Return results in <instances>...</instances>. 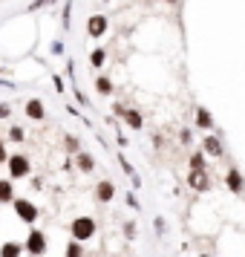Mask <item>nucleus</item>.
Listing matches in <instances>:
<instances>
[{
    "label": "nucleus",
    "mask_w": 245,
    "mask_h": 257,
    "mask_svg": "<svg viewBox=\"0 0 245 257\" xmlns=\"http://www.w3.org/2000/svg\"><path fill=\"white\" fill-rule=\"evenodd\" d=\"M26 116H29L32 122H43V119H46V110H43V101H41V98H29V101H26Z\"/></svg>",
    "instance_id": "nucleus-9"
},
{
    "label": "nucleus",
    "mask_w": 245,
    "mask_h": 257,
    "mask_svg": "<svg viewBox=\"0 0 245 257\" xmlns=\"http://www.w3.org/2000/svg\"><path fill=\"white\" fill-rule=\"evenodd\" d=\"M104 61H107V52L98 46V49H92L90 52V66H95V69H101L104 66Z\"/></svg>",
    "instance_id": "nucleus-17"
},
{
    "label": "nucleus",
    "mask_w": 245,
    "mask_h": 257,
    "mask_svg": "<svg viewBox=\"0 0 245 257\" xmlns=\"http://www.w3.org/2000/svg\"><path fill=\"white\" fill-rule=\"evenodd\" d=\"M124 237H127V240L136 237V223H124Z\"/></svg>",
    "instance_id": "nucleus-24"
},
{
    "label": "nucleus",
    "mask_w": 245,
    "mask_h": 257,
    "mask_svg": "<svg viewBox=\"0 0 245 257\" xmlns=\"http://www.w3.org/2000/svg\"><path fill=\"white\" fill-rule=\"evenodd\" d=\"M95 93H98V96H113V81H110L107 75H98V78H95Z\"/></svg>",
    "instance_id": "nucleus-15"
},
{
    "label": "nucleus",
    "mask_w": 245,
    "mask_h": 257,
    "mask_svg": "<svg viewBox=\"0 0 245 257\" xmlns=\"http://www.w3.org/2000/svg\"><path fill=\"white\" fill-rule=\"evenodd\" d=\"M15 199V185L12 179H0V202H12Z\"/></svg>",
    "instance_id": "nucleus-16"
},
{
    "label": "nucleus",
    "mask_w": 245,
    "mask_h": 257,
    "mask_svg": "<svg viewBox=\"0 0 245 257\" xmlns=\"http://www.w3.org/2000/svg\"><path fill=\"white\" fill-rule=\"evenodd\" d=\"M52 55H63V41H55V43H52Z\"/></svg>",
    "instance_id": "nucleus-28"
},
{
    "label": "nucleus",
    "mask_w": 245,
    "mask_h": 257,
    "mask_svg": "<svg viewBox=\"0 0 245 257\" xmlns=\"http://www.w3.org/2000/svg\"><path fill=\"white\" fill-rule=\"evenodd\" d=\"M187 185H190L193 191H208V188H211L208 168H190V173H187Z\"/></svg>",
    "instance_id": "nucleus-5"
},
{
    "label": "nucleus",
    "mask_w": 245,
    "mask_h": 257,
    "mask_svg": "<svg viewBox=\"0 0 245 257\" xmlns=\"http://www.w3.org/2000/svg\"><path fill=\"white\" fill-rule=\"evenodd\" d=\"M113 196H116V185H113L110 179H101V182L95 185V199H98V202H113Z\"/></svg>",
    "instance_id": "nucleus-8"
},
{
    "label": "nucleus",
    "mask_w": 245,
    "mask_h": 257,
    "mask_svg": "<svg viewBox=\"0 0 245 257\" xmlns=\"http://www.w3.org/2000/svg\"><path fill=\"white\" fill-rule=\"evenodd\" d=\"M190 168H208L205 153H193V156H190Z\"/></svg>",
    "instance_id": "nucleus-21"
},
{
    "label": "nucleus",
    "mask_w": 245,
    "mask_h": 257,
    "mask_svg": "<svg viewBox=\"0 0 245 257\" xmlns=\"http://www.w3.org/2000/svg\"><path fill=\"white\" fill-rule=\"evenodd\" d=\"M196 128L199 130H214V116L205 107H196Z\"/></svg>",
    "instance_id": "nucleus-11"
},
{
    "label": "nucleus",
    "mask_w": 245,
    "mask_h": 257,
    "mask_svg": "<svg viewBox=\"0 0 245 257\" xmlns=\"http://www.w3.org/2000/svg\"><path fill=\"white\" fill-rule=\"evenodd\" d=\"M6 159H9V153H6V145L0 142V165H6Z\"/></svg>",
    "instance_id": "nucleus-30"
},
{
    "label": "nucleus",
    "mask_w": 245,
    "mask_h": 257,
    "mask_svg": "<svg viewBox=\"0 0 245 257\" xmlns=\"http://www.w3.org/2000/svg\"><path fill=\"white\" fill-rule=\"evenodd\" d=\"M75 165H78L81 173H92V171H95V159H92L90 153H81V150L75 153Z\"/></svg>",
    "instance_id": "nucleus-12"
},
{
    "label": "nucleus",
    "mask_w": 245,
    "mask_h": 257,
    "mask_svg": "<svg viewBox=\"0 0 245 257\" xmlns=\"http://www.w3.org/2000/svg\"><path fill=\"white\" fill-rule=\"evenodd\" d=\"M225 185H228V191H231V193H243V191H245L243 173H240L237 168H231V171L225 173Z\"/></svg>",
    "instance_id": "nucleus-7"
},
{
    "label": "nucleus",
    "mask_w": 245,
    "mask_h": 257,
    "mask_svg": "<svg viewBox=\"0 0 245 257\" xmlns=\"http://www.w3.org/2000/svg\"><path fill=\"white\" fill-rule=\"evenodd\" d=\"M69 234H72V240L87 243L92 234H95V220H92V217H75V220L69 223Z\"/></svg>",
    "instance_id": "nucleus-2"
},
{
    "label": "nucleus",
    "mask_w": 245,
    "mask_h": 257,
    "mask_svg": "<svg viewBox=\"0 0 245 257\" xmlns=\"http://www.w3.org/2000/svg\"><path fill=\"white\" fill-rule=\"evenodd\" d=\"M122 119L127 122V128H133V130H142V128H144V119H142V113H139V110H124Z\"/></svg>",
    "instance_id": "nucleus-13"
},
{
    "label": "nucleus",
    "mask_w": 245,
    "mask_h": 257,
    "mask_svg": "<svg viewBox=\"0 0 245 257\" xmlns=\"http://www.w3.org/2000/svg\"><path fill=\"white\" fill-rule=\"evenodd\" d=\"M0 75H3V69H0Z\"/></svg>",
    "instance_id": "nucleus-35"
},
{
    "label": "nucleus",
    "mask_w": 245,
    "mask_h": 257,
    "mask_svg": "<svg viewBox=\"0 0 245 257\" xmlns=\"http://www.w3.org/2000/svg\"><path fill=\"white\" fill-rule=\"evenodd\" d=\"M199 257H208V255H199Z\"/></svg>",
    "instance_id": "nucleus-34"
},
{
    "label": "nucleus",
    "mask_w": 245,
    "mask_h": 257,
    "mask_svg": "<svg viewBox=\"0 0 245 257\" xmlns=\"http://www.w3.org/2000/svg\"><path fill=\"white\" fill-rule=\"evenodd\" d=\"M119 162H122V168H124V173H130V176H133V165H130V162L124 159V156H119Z\"/></svg>",
    "instance_id": "nucleus-29"
},
{
    "label": "nucleus",
    "mask_w": 245,
    "mask_h": 257,
    "mask_svg": "<svg viewBox=\"0 0 245 257\" xmlns=\"http://www.w3.org/2000/svg\"><path fill=\"white\" fill-rule=\"evenodd\" d=\"M49 3H55V0H32L29 6H26V12H38V9H43V6H49Z\"/></svg>",
    "instance_id": "nucleus-22"
},
{
    "label": "nucleus",
    "mask_w": 245,
    "mask_h": 257,
    "mask_svg": "<svg viewBox=\"0 0 245 257\" xmlns=\"http://www.w3.org/2000/svg\"><path fill=\"white\" fill-rule=\"evenodd\" d=\"M20 252H23V246L15 243V240H6V243L0 246V257H20Z\"/></svg>",
    "instance_id": "nucleus-14"
},
{
    "label": "nucleus",
    "mask_w": 245,
    "mask_h": 257,
    "mask_svg": "<svg viewBox=\"0 0 245 257\" xmlns=\"http://www.w3.org/2000/svg\"><path fill=\"white\" fill-rule=\"evenodd\" d=\"M127 205H130V208H139V202H136V193H127Z\"/></svg>",
    "instance_id": "nucleus-31"
},
{
    "label": "nucleus",
    "mask_w": 245,
    "mask_h": 257,
    "mask_svg": "<svg viewBox=\"0 0 245 257\" xmlns=\"http://www.w3.org/2000/svg\"><path fill=\"white\" fill-rule=\"evenodd\" d=\"M104 3H110V0H104Z\"/></svg>",
    "instance_id": "nucleus-36"
},
{
    "label": "nucleus",
    "mask_w": 245,
    "mask_h": 257,
    "mask_svg": "<svg viewBox=\"0 0 245 257\" xmlns=\"http://www.w3.org/2000/svg\"><path fill=\"white\" fill-rule=\"evenodd\" d=\"M124 110H127L124 104H116V107H113V113H116V116H124Z\"/></svg>",
    "instance_id": "nucleus-32"
},
{
    "label": "nucleus",
    "mask_w": 245,
    "mask_h": 257,
    "mask_svg": "<svg viewBox=\"0 0 245 257\" xmlns=\"http://www.w3.org/2000/svg\"><path fill=\"white\" fill-rule=\"evenodd\" d=\"M63 145H66V150H69V153H78V139H75V136H66V139H63Z\"/></svg>",
    "instance_id": "nucleus-23"
},
{
    "label": "nucleus",
    "mask_w": 245,
    "mask_h": 257,
    "mask_svg": "<svg viewBox=\"0 0 245 257\" xmlns=\"http://www.w3.org/2000/svg\"><path fill=\"white\" fill-rule=\"evenodd\" d=\"M66 257H84V249H81L78 240H69V243H66Z\"/></svg>",
    "instance_id": "nucleus-19"
},
{
    "label": "nucleus",
    "mask_w": 245,
    "mask_h": 257,
    "mask_svg": "<svg viewBox=\"0 0 245 257\" xmlns=\"http://www.w3.org/2000/svg\"><path fill=\"white\" fill-rule=\"evenodd\" d=\"M9 139H12V142H23V139H26V130L18 128V125H12V130H9Z\"/></svg>",
    "instance_id": "nucleus-20"
},
{
    "label": "nucleus",
    "mask_w": 245,
    "mask_h": 257,
    "mask_svg": "<svg viewBox=\"0 0 245 257\" xmlns=\"http://www.w3.org/2000/svg\"><path fill=\"white\" fill-rule=\"evenodd\" d=\"M61 26H63V29H69V26H72V0H66V3H63V12H61Z\"/></svg>",
    "instance_id": "nucleus-18"
},
{
    "label": "nucleus",
    "mask_w": 245,
    "mask_h": 257,
    "mask_svg": "<svg viewBox=\"0 0 245 257\" xmlns=\"http://www.w3.org/2000/svg\"><path fill=\"white\" fill-rule=\"evenodd\" d=\"M6 168H9V179L15 182V179H23V176H29L32 173V162L26 153H12L9 159H6Z\"/></svg>",
    "instance_id": "nucleus-1"
},
{
    "label": "nucleus",
    "mask_w": 245,
    "mask_h": 257,
    "mask_svg": "<svg viewBox=\"0 0 245 257\" xmlns=\"http://www.w3.org/2000/svg\"><path fill=\"white\" fill-rule=\"evenodd\" d=\"M23 249H26L29 255H35V257L46 255V234H43L41 228H32L29 237H26V243H23Z\"/></svg>",
    "instance_id": "nucleus-4"
},
{
    "label": "nucleus",
    "mask_w": 245,
    "mask_h": 257,
    "mask_svg": "<svg viewBox=\"0 0 245 257\" xmlns=\"http://www.w3.org/2000/svg\"><path fill=\"white\" fill-rule=\"evenodd\" d=\"M179 142H182V145H190V142H193V136H190V130H182V133H179Z\"/></svg>",
    "instance_id": "nucleus-26"
},
{
    "label": "nucleus",
    "mask_w": 245,
    "mask_h": 257,
    "mask_svg": "<svg viewBox=\"0 0 245 257\" xmlns=\"http://www.w3.org/2000/svg\"><path fill=\"white\" fill-rule=\"evenodd\" d=\"M107 29H110V21H107V15H90L87 18V35L90 38H104L107 35Z\"/></svg>",
    "instance_id": "nucleus-6"
},
{
    "label": "nucleus",
    "mask_w": 245,
    "mask_h": 257,
    "mask_svg": "<svg viewBox=\"0 0 245 257\" xmlns=\"http://www.w3.org/2000/svg\"><path fill=\"white\" fill-rule=\"evenodd\" d=\"M162 3H170V6H173V3H179V0H162Z\"/></svg>",
    "instance_id": "nucleus-33"
},
{
    "label": "nucleus",
    "mask_w": 245,
    "mask_h": 257,
    "mask_svg": "<svg viewBox=\"0 0 245 257\" xmlns=\"http://www.w3.org/2000/svg\"><path fill=\"white\" fill-rule=\"evenodd\" d=\"M202 148H205V153H211V156H222V142H219V136H214V133H208L205 136V142H202Z\"/></svg>",
    "instance_id": "nucleus-10"
},
{
    "label": "nucleus",
    "mask_w": 245,
    "mask_h": 257,
    "mask_svg": "<svg viewBox=\"0 0 245 257\" xmlns=\"http://www.w3.org/2000/svg\"><path fill=\"white\" fill-rule=\"evenodd\" d=\"M9 116H12V107H9V104H3V101H0V119H9Z\"/></svg>",
    "instance_id": "nucleus-27"
},
{
    "label": "nucleus",
    "mask_w": 245,
    "mask_h": 257,
    "mask_svg": "<svg viewBox=\"0 0 245 257\" xmlns=\"http://www.w3.org/2000/svg\"><path fill=\"white\" fill-rule=\"evenodd\" d=\"M52 84H55V90H58V93H63V90H66V87H63V78H61V75H52Z\"/></svg>",
    "instance_id": "nucleus-25"
},
{
    "label": "nucleus",
    "mask_w": 245,
    "mask_h": 257,
    "mask_svg": "<svg viewBox=\"0 0 245 257\" xmlns=\"http://www.w3.org/2000/svg\"><path fill=\"white\" fill-rule=\"evenodd\" d=\"M12 208H15V214H18V220H20V223H29V225L35 223V220H38V214H41L35 202L20 199V196H15V199H12Z\"/></svg>",
    "instance_id": "nucleus-3"
}]
</instances>
